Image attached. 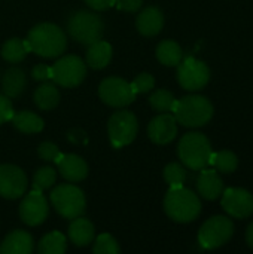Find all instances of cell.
Segmentation results:
<instances>
[{
  "label": "cell",
  "mask_w": 253,
  "mask_h": 254,
  "mask_svg": "<svg viewBox=\"0 0 253 254\" xmlns=\"http://www.w3.org/2000/svg\"><path fill=\"white\" fill-rule=\"evenodd\" d=\"M27 43L30 52H34L43 58L60 57L67 48V39L64 31L58 25L51 22H42L34 25L27 36Z\"/></svg>",
  "instance_id": "6da1fadb"
},
{
  "label": "cell",
  "mask_w": 253,
  "mask_h": 254,
  "mask_svg": "<svg viewBox=\"0 0 253 254\" xmlns=\"http://www.w3.org/2000/svg\"><path fill=\"white\" fill-rule=\"evenodd\" d=\"M164 211L177 223H189L200 216L201 202L192 190L183 186L170 188L164 198Z\"/></svg>",
  "instance_id": "7a4b0ae2"
},
{
  "label": "cell",
  "mask_w": 253,
  "mask_h": 254,
  "mask_svg": "<svg viewBox=\"0 0 253 254\" xmlns=\"http://www.w3.org/2000/svg\"><path fill=\"white\" fill-rule=\"evenodd\" d=\"M171 112L177 124L188 128L204 127L213 118V106L203 95H186L176 100Z\"/></svg>",
  "instance_id": "3957f363"
},
{
  "label": "cell",
  "mask_w": 253,
  "mask_h": 254,
  "mask_svg": "<svg viewBox=\"0 0 253 254\" xmlns=\"http://www.w3.org/2000/svg\"><path fill=\"white\" fill-rule=\"evenodd\" d=\"M212 153L210 141L201 132L185 134L177 146V155L182 164L194 171L206 168L210 164Z\"/></svg>",
  "instance_id": "277c9868"
},
{
  "label": "cell",
  "mask_w": 253,
  "mask_h": 254,
  "mask_svg": "<svg viewBox=\"0 0 253 254\" xmlns=\"http://www.w3.org/2000/svg\"><path fill=\"white\" fill-rule=\"evenodd\" d=\"M67 31L73 40L88 46L101 40L104 34V24L97 13L89 10H78L69 18Z\"/></svg>",
  "instance_id": "5b68a950"
},
{
  "label": "cell",
  "mask_w": 253,
  "mask_h": 254,
  "mask_svg": "<svg viewBox=\"0 0 253 254\" xmlns=\"http://www.w3.org/2000/svg\"><path fill=\"white\" fill-rule=\"evenodd\" d=\"M51 204L61 217L73 220L85 213L86 199L78 186L60 185L51 192Z\"/></svg>",
  "instance_id": "8992f818"
},
{
  "label": "cell",
  "mask_w": 253,
  "mask_h": 254,
  "mask_svg": "<svg viewBox=\"0 0 253 254\" xmlns=\"http://www.w3.org/2000/svg\"><path fill=\"white\" fill-rule=\"evenodd\" d=\"M107 132L110 143L115 149L128 146L134 141L139 132V122L133 112L119 110L115 112L107 122Z\"/></svg>",
  "instance_id": "52a82bcc"
},
{
  "label": "cell",
  "mask_w": 253,
  "mask_h": 254,
  "mask_svg": "<svg viewBox=\"0 0 253 254\" xmlns=\"http://www.w3.org/2000/svg\"><path fill=\"white\" fill-rule=\"evenodd\" d=\"M86 76V64L78 55L61 57L51 67V80L63 88H75L84 82Z\"/></svg>",
  "instance_id": "ba28073f"
},
{
  "label": "cell",
  "mask_w": 253,
  "mask_h": 254,
  "mask_svg": "<svg viewBox=\"0 0 253 254\" xmlns=\"http://www.w3.org/2000/svg\"><path fill=\"white\" fill-rule=\"evenodd\" d=\"M234 234V225L231 219L224 216H215L204 222L198 232V243L206 250H215L227 244Z\"/></svg>",
  "instance_id": "9c48e42d"
},
{
  "label": "cell",
  "mask_w": 253,
  "mask_h": 254,
  "mask_svg": "<svg viewBox=\"0 0 253 254\" xmlns=\"http://www.w3.org/2000/svg\"><path fill=\"white\" fill-rule=\"evenodd\" d=\"M98 95L101 101L110 107H125L136 100V94L125 79L112 76L106 77L98 86Z\"/></svg>",
  "instance_id": "30bf717a"
},
{
  "label": "cell",
  "mask_w": 253,
  "mask_h": 254,
  "mask_svg": "<svg viewBox=\"0 0 253 254\" xmlns=\"http://www.w3.org/2000/svg\"><path fill=\"white\" fill-rule=\"evenodd\" d=\"M177 80L183 89L200 91L210 80V70L204 61L195 60L192 57L185 58L177 67Z\"/></svg>",
  "instance_id": "8fae6325"
},
{
  "label": "cell",
  "mask_w": 253,
  "mask_h": 254,
  "mask_svg": "<svg viewBox=\"0 0 253 254\" xmlns=\"http://www.w3.org/2000/svg\"><path fill=\"white\" fill-rule=\"evenodd\" d=\"M27 176L25 173L10 164L0 165V196L6 199H18L25 193Z\"/></svg>",
  "instance_id": "7c38bea8"
},
{
  "label": "cell",
  "mask_w": 253,
  "mask_h": 254,
  "mask_svg": "<svg viewBox=\"0 0 253 254\" xmlns=\"http://www.w3.org/2000/svg\"><path fill=\"white\" fill-rule=\"evenodd\" d=\"M222 207L234 219H246L253 214V195L242 188H230L222 192Z\"/></svg>",
  "instance_id": "4fadbf2b"
},
{
  "label": "cell",
  "mask_w": 253,
  "mask_h": 254,
  "mask_svg": "<svg viewBox=\"0 0 253 254\" xmlns=\"http://www.w3.org/2000/svg\"><path fill=\"white\" fill-rule=\"evenodd\" d=\"M48 213V201L39 190H33L31 193H28L19 205V217L28 226L42 225L46 220Z\"/></svg>",
  "instance_id": "5bb4252c"
},
{
  "label": "cell",
  "mask_w": 253,
  "mask_h": 254,
  "mask_svg": "<svg viewBox=\"0 0 253 254\" xmlns=\"http://www.w3.org/2000/svg\"><path fill=\"white\" fill-rule=\"evenodd\" d=\"M177 134V121L174 115L163 113L154 118L148 125V135L155 144H169Z\"/></svg>",
  "instance_id": "9a60e30c"
},
{
  "label": "cell",
  "mask_w": 253,
  "mask_h": 254,
  "mask_svg": "<svg viewBox=\"0 0 253 254\" xmlns=\"http://www.w3.org/2000/svg\"><path fill=\"white\" fill-rule=\"evenodd\" d=\"M58 165V171L63 179L67 182L76 183L82 182L88 176V165L85 159H82L78 155H60V158L55 162Z\"/></svg>",
  "instance_id": "2e32d148"
},
{
  "label": "cell",
  "mask_w": 253,
  "mask_h": 254,
  "mask_svg": "<svg viewBox=\"0 0 253 254\" xmlns=\"http://www.w3.org/2000/svg\"><path fill=\"white\" fill-rule=\"evenodd\" d=\"M136 27L139 33L146 37L157 36L164 27V15L158 7L148 6L139 13L136 19Z\"/></svg>",
  "instance_id": "e0dca14e"
},
{
  "label": "cell",
  "mask_w": 253,
  "mask_h": 254,
  "mask_svg": "<svg viewBox=\"0 0 253 254\" xmlns=\"http://www.w3.org/2000/svg\"><path fill=\"white\" fill-rule=\"evenodd\" d=\"M34 249L33 237L21 229L6 235L0 244V254H31Z\"/></svg>",
  "instance_id": "ac0fdd59"
},
{
  "label": "cell",
  "mask_w": 253,
  "mask_h": 254,
  "mask_svg": "<svg viewBox=\"0 0 253 254\" xmlns=\"http://www.w3.org/2000/svg\"><path fill=\"white\" fill-rule=\"evenodd\" d=\"M197 190L198 193L209 201L218 199L224 192V183L216 170H204L200 173L197 179Z\"/></svg>",
  "instance_id": "d6986e66"
},
{
  "label": "cell",
  "mask_w": 253,
  "mask_h": 254,
  "mask_svg": "<svg viewBox=\"0 0 253 254\" xmlns=\"http://www.w3.org/2000/svg\"><path fill=\"white\" fill-rule=\"evenodd\" d=\"M69 238L78 247L89 246L95 238L94 225L88 219H84V217L73 219L69 226Z\"/></svg>",
  "instance_id": "ffe728a7"
},
{
  "label": "cell",
  "mask_w": 253,
  "mask_h": 254,
  "mask_svg": "<svg viewBox=\"0 0 253 254\" xmlns=\"http://www.w3.org/2000/svg\"><path fill=\"white\" fill-rule=\"evenodd\" d=\"M25 85H27V77H25V73L19 67H10L3 74L1 86H3V94L7 98L19 97L24 92Z\"/></svg>",
  "instance_id": "44dd1931"
},
{
  "label": "cell",
  "mask_w": 253,
  "mask_h": 254,
  "mask_svg": "<svg viewBox=\"0 0 253 254\" xmlns=\"http://www.w3.org/2000/svg\"><path fill=\"white\" fill-rule=\"evenodd\" d=\"M112 60V46L104 42L98 40L91 45H88L86 51V64L94 68V70H101L104 68Z\"/></svg>",
  "instance_id": "7402d4cb"
},
{
  "label": "cell",
  "mask_w": 253,
  "mask_h": 254,
  "mask_svg": "<svg viewBox=\"0 0 253 254\" xmlns=\"http://www.w3.org/2000/svg\"><path fill=\"white\" fill-rule=\"evenodd\" d=\"M10 122L13 124V127L24 132V134H36L40 132L45 127L43 119L40 116H37L36 113L30 112V110H22L18 113H13L10 118Z\"/></svg>",
  "instance_id": "603a6c76"
},
{
  "label": "cell",
  "mask_w": 253,
  "mask_h": 254,
  "mask_svg": "<svg viewBox=\"0 0 253 254\" xmlns=\"http://www.w3.org/2000/svg\"><path fill=\"white\" fill-rule=\"evenodd\" d=\"M30 52V48H28V43L27 40H22L19 37H12L9 40H6L1 46V57L3 60H6L7 63H21L27 54Z\"/></svg>",
  "instance_id": "cb8c5ba5"
},
{
  "label": "cell",
  "mask_w": 253,
  "mask_h": 254,
  "mask_svg": "<svg viewBox=\"0 0 253 254\" xmlns=\"http://www.w3.org/2000/svg\"><path fill=\"white\" fill-rule=\"evenodd\" d=\"M157 58L161 64L167 67H174L179 65V63L182 61L183 52L179 43H176L174 40H163L157 46Z\"/></svg>",
  "instance_id": "d4e9b609"
},
{
  "label": "cell",
  "mask_w": 253,
  "mask_h": 254,
  "mask_svg": "<svg viewBox=\"0 0 253 254\" xmlns=\"http://www.w3.org/2000/svg\"><path fill=\"white\" fill-rule=\"evenodd\" d=\"M60 101V91L54 83L45 82L34 91V103L40 110H51Z\"/></svg>",
  "instance_id": "484cf974"
},
{
  "label": "cell",
  "mask_w": 253,
  "mask_h": 254,
  "mask_svg": "<svg viewBox=\"0 0 253 254\" xmlns=\"http://www.w3.org/2000/svg\"><path fill=\"white\" fill-rule=\"evenodd\" d=\"M66 250H67V240L58 231L46 234L39 241V247H37L39 254H63L66 253Z\"/></svg>",
  "instance_id": "4316f807"
},
{
  "label": "cell",
  "mask_w": 253,
  "mask_h": 254,
  "mask_svg": "<svg viewBox=\"0 0 253 254\" xmlns=\"http://www.w3.org/2000/svg\"><path fill=\"white\" fill-rule=\"evenodd\" d=\"M210 164L215 167V170L218 173L230 174V173H234L237 170V167H239V158H237L236 153H233L230 150H222V152L212 153Z\"/></svg>",
  "instance_id": "83f0119b"
},
{
  "label": "cell",
  "mask_w": 253,
  "mask_h": 254,
  "mask_svg": "<svg viewBox=\"0 0 253 254\" xmlns=\"http://www.w3.org/2000/svg\"><path fill=\"white\" fill-rule=\"evenodd\" d=\"M174 101H176L174 95L167 89H157L149 97V103H151L152 109L157 112H171Z\"/></svg>",
  "instance_id": "f1b7e54d"
},
{
  "label": "cell",
  "mask_w": 253,
  "mask_h": 254,
  "mask_svg": "<svg viewBox=\"0 0 253 254\" xmlns=\"http://www.w3.org/2000/svg\"><path fill=\"white\" fill-rule=\"evenodd\" d=\"M57 180V173L51 167H42L34 173L33 177V190H48Z\"/></svg>",
  "instance_id": "f546056e"
},
{
  "label": "cell",
  "mask_w": 253,
  "mask_h": 254,
  "mask_svg": "<svg viewBox=\"0 0 253 254\" xmlns=\"http://www.w3.org/2000/svg\"><path fill=\"white\" fill-rule=\"evenodd\" d=\"M164 180L167 182V185L170 188L183 186V183L186 180V171L180 164L171 162L164 168Z\"/></svg>",
  "instance_id": "4dcf8cb0"
},
{
  "label": "cell",
  "mask_w": 253,
  "mask_h": 254,
  "mask_svg": "<svg viewBox=\"0 0 253 254\" xmlns=\"http://www.w3.org/2000/svg\"><path fill=\"white\" fill-rule=\"evenodd\" d=\"M92 247V252L95 254H118L121 252V247L118 244V241L109 235V234H101L97 237Z\"/></svg>",
  "instance_id": "1f68e13d"
},
{
  "label": "cell",
  "mask_w": 253,
  "mask_h": 254,
  "mask_svg": "<svg viewBox=\"0 0 253 254\" xmlns=\"http://www.w3.org/2000/svg\"><path fill=\"white\" fill-rule=\"evenodd\" d=\"M155 86V79L152 74L149 73H140L133 82H131V88L134 91V94H145L149 92L152 88Z\"/></svg>",
  "instance_id": "d6a6232c"
},
{
  "label": "cell",
  "mask_w": 253,
  "mask_h": 254,
  "mask_svg": "<svg viewBox=\"0 0 253 254\" xmlns=\"http://www.w3.org/2000/svg\"><path fill=\"white\" fill-rule=\"evenodd\" d=\"M37 155L42 161L46 162H57V159L60 158V149L49 141H43L39 147H37Z\"/></svg>",
  "instance_id": "836d02e7"
},
{
  "label": "cell",
  "mask_w": 253,
  "mask_h": 254,
  "mask_svg": "<svg viewBox=\"0 0 253 254\" xmlns=\"http://www.w3.org/2000/svg\"><path fill=\"white\" fill-rule=\"evenodd\" d=\"M12 115H13V109H12L10 98L0 94V125L10 121Z\"/></svg>",
  "instance_id": "e575fe53"
},
{
  "label": "cell",
  "mask_w": 253,
  "mask_h": 254,
  "mask_svg": "<svg viewBox=\"0 0 253 254\" xmlns=\"http://www.w3.org/2000/svg\"><path fill=\"white\" fill-rule=\"evenodd\" d=\"M31 76H33L34 80H40V82L51 80V67L46 65V64H37V65L33 67Z\"/></svg>",
  "instance_id": "d590c367"
},
{
  "label": "cell",
  "mask_w": 253,
  "mask_h": 254,
  "mask_svg": "<svg viewBox=\"0 0 253 254\" xmlns=\"http://www.w3.org/2000/svg\"><path fill=\"white\" fill-rule=\"evenodd\" d=\"M115 1L119 10H124L128 13L137 12L143 4V0H115Z\"/></svg>",
  "instance_id": "8d00e7d4"
},
{
  "label": "cell",
  "mask_w": 253,
  "mask_h": 254,
  "mask_svg": "<svg viewBox=\"0 0 253 254\" xmlns=\"http://www.w3.org/2000/svg\"><path fill=\"white\" fill-rule=\"evenodd\" d=\"M94 10H106L113 6L115 0H84Z\"/></svg>",
  "instance_id": "74e56055"
},
{
  "label": "cell",
  "mask_w": 253,
  "mask_h": 254,
  "mask_svg": "<svg viewBox=\"0 0 253 254\" xmlns=\"http://www.w3.org/2000/svg\"><path fill=\"white\" fill-rule=\"evenodd\" d=\"M246 243L249 244L251 249H253V222L249 225V228L246 231Z\"/></svg>",
  "instance_id": "f35d334b"
}]
</instances>
